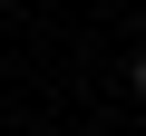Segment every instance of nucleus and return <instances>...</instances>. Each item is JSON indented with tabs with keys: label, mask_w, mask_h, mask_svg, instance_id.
<instances>
[{
	"label": "nucleus",
	"mask_w": 146,
	"mask_h": 136,
	"mask_svg": "<svg viewBox=\"0 0 146 136\" xmlns=\"http://www.w3.org/2000/svg\"><path fill=\"white\" fill-rule=\"evenodd\" d=\"M136 97H146V49H136Z\"/></svg>",
	"instance_id": "f257e3e1"
}]
</instances>
